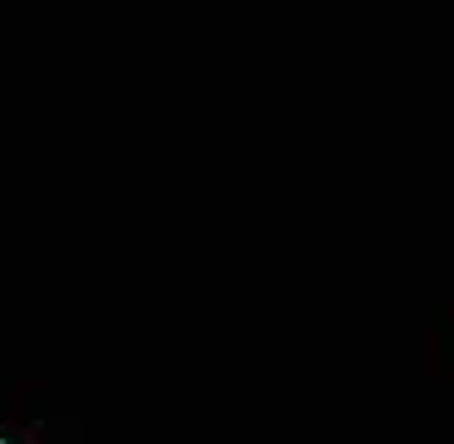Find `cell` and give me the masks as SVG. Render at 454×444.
I'll return each instance as SVG.
<instances>
[]
</instances>
